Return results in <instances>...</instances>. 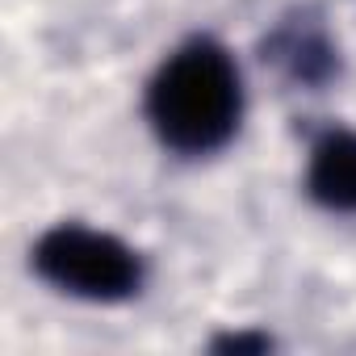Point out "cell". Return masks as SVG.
Wrapping results in <instances>:
<instances>
[{"mask_svg":"<svg viewBox=\"0 0 356 356\" xmlns=\"http://www.w3.org/2000/svg\"><path fill=\"white\" fill-rule=\"evenodd\" d=\"M243 72L214 34L176 47L143 92V113L163 151L202 159L222 151L243 126Z\"/></svg>","mask_w":356,"mask_h":356,"instance_id":"1","label":"cell"},{"mask_svg":"<svg viewBox=\"0 0 356 356\" xmlns=\"http://www.w3.org/2000/svg\"><path fill=\"white\" fill-rule=\"evenodd\" d=\"M30 268L51 289L101 306L130 302L147 281V264L126 239L84 222H59L42 231L30 248Z\"/></svg>","mask_w":356,"mask_h":356,"instance_id":"2","label":"cell"},{"mask_svg":"<svg viewBox=\"0 0 356 356\" xmlns=\"http://www.w3.org/2000/svg\"><path fill=\"white\" fill-rule=\"evenodd\" d=\"M256 55L281 84L302 88V92H327L343 76V51L318 5L285 9L264 30Z\"/></svg>","mask_w":356,"mask_h":356,"instance_id":"3","label":"cell"},{"mask_svg":"<svg viewBox=\"0 0 356 356\" xmlns=\"http://www.w3.org/2000/svg\"><path fill=\"white\" fill-rule=\"evenodd\" d=\"M306 197L327 214H356V130H323L306 159Z\"/></svg>","mask_w":356,"mask_h":356,"instance_id":"4","label":"cell"},{"mask_svg":"<svg viewBox=\"0 0 356 356\" xmlns=\"http://www.w3.org/2000/svg\"><path fill=\"white\" fill-rule=\"evenodd\" d=\"M277 348V339L260 327H243V331H218L210 339V352L218 356H268Z\"/></svg>","mask_w":356,"mask_h":356,"instance_id":"5","label":"cell"}]
</instances>
